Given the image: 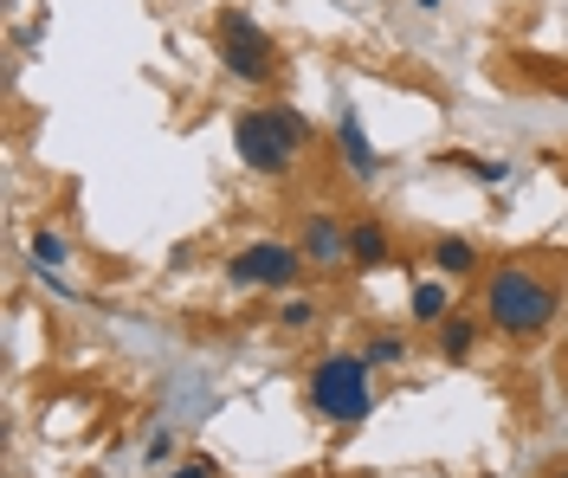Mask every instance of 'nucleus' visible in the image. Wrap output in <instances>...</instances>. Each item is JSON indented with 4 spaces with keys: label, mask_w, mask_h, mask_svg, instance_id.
<instances>
[{
    "label": "nucleus",
    "mask_w": 568,
    "mask_h": 478,
    "mask_svg": "<svg viewBox=\"0 0 568 478\" xmlns=\"http://www.w3.org/2000/svg\"><path fill=\"white\" fill-rule=\"evenodd\" d=\"M446 162H453V169H471V175H478V182H504V175H510V162H478V155H459V149H453V155H446Z\"/></svg>",
    "instance_id": "14"
},
{
    "label": "nucleus",
    "mask_w": 568,
    "mask_h": 478,
    "mask_svg": "<svg viewBox=\"0 0 568 478\" xmlns=\"http://www.w3.org/2000/svg\"><path fill=\"white\" fill-rule=\"evenodd\" d=\"M394 258V240L382 221H349V265L355 272H382Z\"/></svg>",
    "instance_id": "8"
},
{
    "label": "nucleus",
    "mask_w": 568,
    "mask_h": 478,
    "mask_svg": "<svg viewBox=\"0 0 568 478\" xmlns=\"http://www.w3.org/2000/svg\"><path fill=\"white\" fill-rule=\"evenodd\" d=\"M433 330H439V363H465V356L478 349V317H465V311L439 317Z\"/></svg>",
    "instance_id": "10"
},
{
    "label": "nucleus",
    "mask_w": 568,
    "mask_h": 478,
    "mask_svg": "<svg viewBox=\"0 0 568 478\" xmlns=\"http://www.w3.org/2000/svg\"><path fill=\"white\" fill-rule=\"evenodd\" d=\"M336 155H343V169L362 175V182H375V175H382V155H375V143H368V130H362V116H355V111L336 116Z\"/></svg>",
    "instance_id": "7"
},
{
    "label": "nucleus",
    "mask_w": 568,
    "mask_h": 478,
    "mask_svg": "<svg viewBox=\"0 0 568 478\" xmlns=\"http://www.w3.org/2000/svg\"><path fill=\"white\" fill-rule=\"evenodd\" d=\"M311 324H317V297H311V292H304V297L291 292L278 304V330H311Z\"/></svg>",
    "instance_id": "12"
},
{
    "label": "nucleus",
    "mask_w": 568,
    "mask_h": 478,
    "mask_svg": "<svg viewBox=\"0 0 568 478\" xmlns=\"http://www.w3.org/2000/svg\"><path fill=\"white\" fill-rule=\"evenodd\" d=\"M426 258H433V272H439V278H471V272H478V246H471V240H459V233L433 240V246H426Z\"/></svg>",
    "instance_id": "9"
},
{
    "label": "nucleus",
    "mask_w": 568,
    "mask_h": 478,
    "mask_svg": "<svg viewBox=\"0 0 568 478\" xmlns=\"http://www.w3.org/2000/svg\"><path fill=\"white\" fill-rule=\"evenodd\" d=\"M297 253H304V265H317V272L349 265V226L329 221V214H311V221H304V233H297Z\"/></svg>",
    "instance_id": "6"
},
{
    "label": "nucleus",
    "mask_w": 568,
    "mask_h": 478,
    "mask_svg": "<svg viewBox=\"0 0 568 478\" xmlns=\"http://www.w3.org/2000/svg\"><path fill=\"white\" fill-rule=\"evenodd\" d=\"M213 52H220V65L240 78V84H272V78H278V45H272V33L252 20L246 7H220V20H213Z\"/></svg>",
    "instance_id": "4"
},
{
    "label": "nucleus",
    "mask_w": 568,
    "mask_h": 478,
    "mask_svg": "<svg viewBox=\"0 0 568 478\" xmlns=\"http://www.w3.org/2000/svg\"><path fill=\"white\" fill-rule=\"evenodd\" d=\"M439 317H453L446 285H414V324H439Z\"/></svg>",
    "instance_id": "11"
},
{
    "label": "nucleus",
    "mask_w": 568,
    "mask_h": 478,
    "mask_svg": "<svg viewBox=\"0 0 568 478\" xmlns=\"http://www.w3.org/2000/svg\"><path fill=\"white\" fill-rule=\"evenodd\" d=\"M33 265L39 272H59V265H65V240H59L52 226H39L33 233Z\"/></svg>",
    "instance_id": "13"
},
{
    "label": "nucleus",
    "mask_w": 568,
    "mask_h": 478,
    "mask_svg": "<svg viewBox=\"0 0 568 478\" xmlns=\"http://www.w3.org/2000/svg\"><path fill=\"white\" fill-rule=\"evenodd\" d=\"M233 149H240V162H246L252 175L284 182L297 169V155L311 149V123H304V111H291V104H258V111L233 116Z\"/></svg>",
    "instance_id": "1"
},
{
    "label": "nucleus",
    "mask_w": 568,
    "mask_h": 478,
    "mask_svg": "<svg viewBox=\"0 0 568 478\" xmlns=\"http://www.w3.org/2000/svg\"><path fill=\"white\" fill-rule=\"evenodd\" d=\"M297 272H304L297 240H252V246H240V253L226 258V278L240 292H291Z\"/></svg>",
    "instance_id": "5"
},
{
    "label": "nucleus",
    "mask_w": 568,
    "mask_h": 478,
    "mask_svg": "<svg viewBox=\"0 0 568 478\" xmlns=\"http://www.w3.org/2000/svg\"><path fill=\"white\" fill-rule=\"evenodd\" d=\"M362 356H368L375 368H388V363H400V356H407V343H400L394 330H382L375 343H368V349H362Z\"/></svg>",
    "instance_id": "15"
},
{
    "label": "nucleus",
    "mask_w": 568,
    "mask_h": 478,
    "mask_svg": "<svg viewBox=\"0 0 568 478\" xmlns=\"http://www.w3.org/2000/svg\"><path fill=\"white\" fill-rule=\"evenodd\" d=\"M169 478H220V466H213V459H194V466H181V472H169Z\"/></svg>",
    "instance_id": "16"
},
{
    "label": "nucleus",
    "mask_w": 568,
    "mask_h": 478,
    "mask_svg": "<svg viewBox=\"0 0 568 478\" xmlns=\"http://www.w3.org/2000/svg\"><path fill=\"white\" fill-rule=\"evenodd\" d=\"M414 7H420V13H433V7H439V0H414Z\"/></svg>",
    "instance_id": "17"
},
{
    "label": "nucleus",
    "mask_w": 568,
    "mask_h": 478,
    "mask_svg": "<svg viewBox=\"0 0 568 478\" xmlns=\"http://www.w3.org/2000/svg\"><path fill=\"white\" fill-rule=\"evenodd\" d=\"M478 311L497 336H536L562 311V292L530 265H497V272H485V304Z\"/></svg>",
    "instance_id": "2"
},
{
    "label": "nucleus",
    "mask_w": 568,
    "mask_h": 478,
    "mask_svg": "<svg viewBox=\"0 0 568 478\" xmlns=\"http://www.w3.org/2000/svg\"><path fill=\"white\" fill-rule=\"evenodd\" d=\"M556 478H568V466H562V472H556Z\"/></svg>",
    "instance_id": "18"
},
{
    "label": "nucleus",
    "mask_w": 568,
    "mask_h": 478,
    "mask_svg": "<svg viewBox=\"0 0 568 478\" xmlns=\"http://www.w3.org/2000/svg\"><path fill=\"white\" fill-rule=\"evenodd\" d=\"M368 375H375V363H368L362 349H336V356H323V363L311 368V407H317L323 420H336V427L368 420V407H375Z\"/></svg>",
    "instance_id": "3"
}]
</instances>
